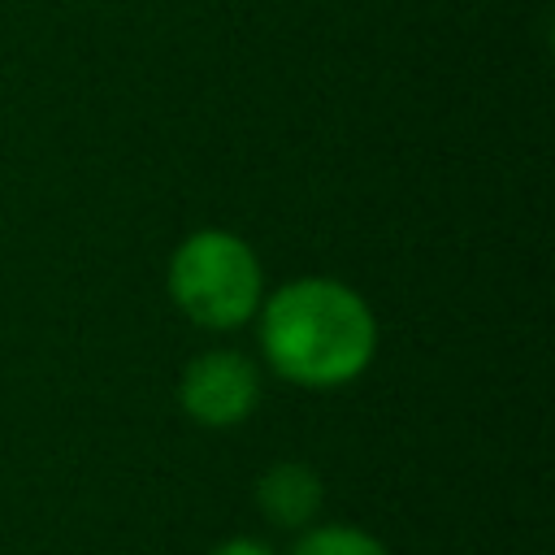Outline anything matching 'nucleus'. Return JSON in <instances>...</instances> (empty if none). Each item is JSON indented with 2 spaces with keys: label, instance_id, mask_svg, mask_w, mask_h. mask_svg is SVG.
I'll return each mask as SVG.
<instances>
[{
  "label": "nucleus",
  "instance_id": "f257e3e1",
  "mask_svg": "<svg viewBox=\"0 0 555 555\" xmlns=\"http://www.w3.org/2000/svg\"><path fill=\"white\" fill-rule=\"evenodd\" d=\"M260 351L269 369L308 390L356 382L377 356V317L338 278H295L260 299Z\"/></svg>",
  "mask_w": 555,
  "mask_h": 555
},
{
  "label": "nucleus",
  "instance_id": "423d86ee",
  "mask_svg": "<svg viewBox=\"0 0 555 555\" xmlns=\"http://www.w3.org/2000/svg\"><path fill=\"white\" fill-rule=\"evenodd\" d=\"M212 555H278L269 542H260V538H225Z\"/></svg>",
  "mask_w": 555,
  "mask_h": 555
},
{
  "label": "nucleus",
  "instance_id": "20e7f679",
  "mask_svg": "<svg viewBox=\"0 0 555 555\" xmlns=\"http://www.w3.org/2000/svg\"><path fill=\"white\" fill-rule=\"evenodd\" d=\"M321 499H325L321 477L299 460L269 464L256 481V507L278 529H304L321 512Z\"/></svg>",
  "mask_w": 555,
  "mask_h": 555
},
{
  "label": "nucleus",
  "instance_id": "7ed1b4c3",
  "mask_svg": "<svg viewBox=\"0 0 555 555\" xmlns=\"http://www.w3.org/2000/svg\"><path fill=\"white\" fill-rule=\"evenodd\" d=\"M178 403L182 412L204 425V429H230L247 421L260 403V373L243 351L212 347L199 351L178 382Z\"/></svg>",
  "mask_w": 555,
  "mask_h": 555
},
{
  "label": "nucleus",
  "instance_id": "f03ea898",
  "mask_svg": "<svg viewBox=\"0 0 555 555\" xmlns=\"http://www.w3.org/2000/svg\"><path fill=\"white\" fill-rule=\"evenodd\" d=\"M169 299L199 330H234L256 317L264 299V273L230 230H195L169 256Z\"/></svg>",
  "mask_w": 555,
  "mask_h": 555
},
{
  "label": "nucleus",
  "instance_id": "39448f33",
  "mask_svg": "<svg viewBox=\"0 0 555 555\" xmlns=\"http://www.w3.org/2000/svg\"><path fill=\"white\" fill-rule=\"evenodd\" d=\"M291 555H390L369 529L356 525H317L308 529Z\"/></svg>",
  "mask_w": 555,
  "mask_h": 555
}]
</instances>
